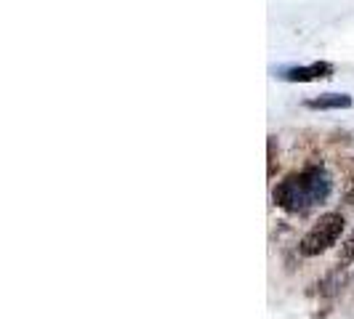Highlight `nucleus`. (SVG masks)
Returning a JSON list of instances; mask_svg holds the SVG:
<instances>
[{"label":"nucleus","instance_id":"1","mask_svg":"<svg viewBox=\"0 0 354 319\" xmlns=\"http://www.w3.org/2000/svg\"><path fill=\"white\" fill-rule=\"evenodd\" d=\"M333 192V178L325 171V165L319 162H312L301 171L285 176L274 192H272V200L277 208H283L285 213L290 215H304V213L315 211L317 205H322Z\"/></svg>","mask_w":354,"mask_h":319},{"label":"nucleus","instance_id":"2","mask_svg":"<svg viewBox=\"0 0 354 319\" xmlns=\"http://www.w3.org/2000/svg\"><path fill=\"white\" fill-rule=\"evenodd\" d=\"M344 226H346V221H344L341 213H325V215H319L317 224L306 231L304 240L299 242V253L306 255V258H315L319 253L330 250L341 240Z\"/></svg>","mask_w":354,"mask_h":319},{"label":"nucleus","instance_id":"3","mask_svg":"<svg viewBox=\"0 0 354 319\" xmlns=\"http://www.w3.org/2000/svg\"><path fill=\"white\" fill-rule=\"evenodd\" d=\"M283 80L290 83H312V80H325V77H333V64L328 61H315L309 67H288L280 72Z\"/></svg>","mask_w":354,"mask_h":319},{"label":"nucleus","instance_id":"4","mask_svg":"<svg viewBox=\"0 0 354 319\" xmlns=\"http://www.w3.org/2000/svg\"><path fill=\"white\" fill-rule=\"evenodd\" d=\"M306 106L309 109H349L352 96L349 93H322L317 99H309Z\"/></svg>","mask_w":354,"mask_h":319},{"label":"nucleus","instance_id":"5","mask_svg":"<svg viewBox=\"0 0 354 319\" xmlns=\"http://www.w3.org/2000/svg\"><path fill=\"white\" fill-rule=\"evenodd\" d=\"M338 264L346 266V264H354V234L344 242V248H341V255H338Z\"/></svg>","mask_w":354,"mask_h":319},{"label":"nucleus","instance_id":"6","mask_svg":"<svg viewBox=\"0 0 354 319\" xmlns=\"http://www.w3.org/2000/svg\"><path fill=\"white\" fill-rule=\"evenodd\" d=\"M266 146H269V171L266 173H269V178H274V173H277V149H274V139L272 136H269Z\"/></svg>","mask_w":354,"mask_h":319},{"label":"nucleus","instance_id":"7","mask_svg":"<svg viewBox=\"0 0 354 319\" xmlns=\"http://www.w3.org/2000/svg\"><path fill=\"white\" fill-rule=\"evenodd\" d=\"M346 200L354 205V162H352V173H349V189H346Z\"/></svg>","mask_w":354,"mask_h":319}]
</instances>
